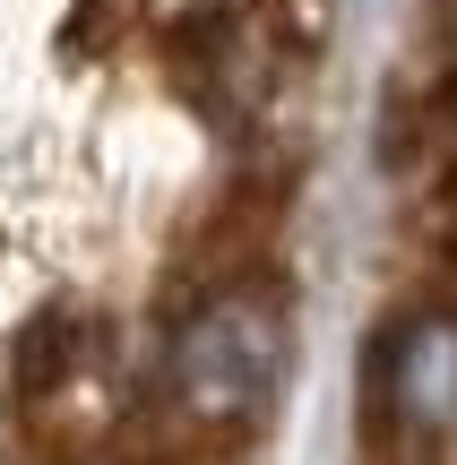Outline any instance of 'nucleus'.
<instances>
[{
	"label": "nucleus",
	"mask_w": 457,
	"mask_h": 465,
	"mask_svg": "<svg viewBox=\"0 0 457 465\" xmlns=\"http://www.w3.org/2000/svg\"><path fill=\"white\" fill-rule=\"evenodd\" d=\"M389 405L414 431H457V319H414L389 353Z\"/></svg>",
	"instance_id": "f03ea898"
},
{
	"label": "nucleus",
	"mask_w": 457,
	"mask_h": 465,
	"mask_svg": "<svg viewBox=\"0 0 457 465\" xmlns=\"http://www.w3.org/2000/svg\"><path fill=\"white\" fill-rule=\"evenodd\" d=\"M293 362V302L268 276H224L182 311L164 345V405L190 440H251L285 397Z\"/></svg>",
	"instance_id": "f257e3e1"
}]
</instances>
